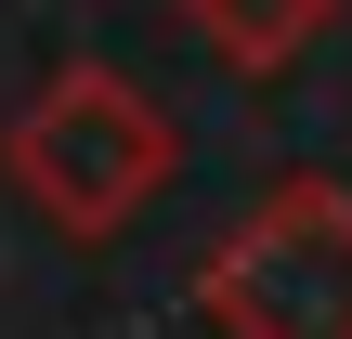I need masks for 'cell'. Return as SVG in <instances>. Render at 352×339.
Wrapping results in <instances>:
<instances>
[{
    "instance_id": "3",
    "label": "cell",
    "mask_w": 352,
    "mask_h": 339,
    "mask_svg": "<svg viewBox=\"0 0 352 339\" xmlns=\"http://www.w3.org/2000/svg\"><path fill=\"white\" fill-rule=\"evenodd\" d=\"M183 26H196L235 78H287V65L340 26V0H183Z\"/></svg>"
},
{
    "instance_id": "1",
    "label": "cell",
    "mask_w": 352,
    "mask_h": 339,
    "mask_svg": "<svg viewBox=\"0 0 352 339\" xmlns=\"http://www.w3.org/2000/svg\"><path fill=\"white\" fill-rule=\"evenodd\" d=\"M0 170H13V196H26L52 235L104 248V235H131V222L170 196L183 131L157 118V91H144V78H118V65H52V78L13 105Z\"/></svg>"
},
{
    "instance_id": "2",
    "label": "cell",
    "mask_w": 352,
    "mask_h": 339,
    "mask_svg": "<svg viewBox=\"0 0 352 339\" xmlns=\"http://www.w3.org/2000/svg\"><path fill=\"white\" fill-rule=\"evenodd\" d=\"M196 300L222 339H352V183H261V209L196 261Z\"/></svg>"
}]
</instances>
